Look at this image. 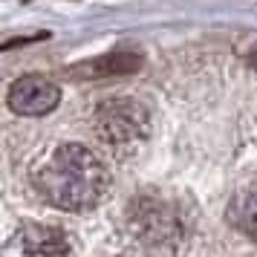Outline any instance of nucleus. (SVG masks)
Listing matches in <instances>:
<instances>
[{"label": "nucleus", "mask_w": 257, "mask_h": 257, "mask_svg": "<svg viewBox=\"0 0 257 257\" xmlns=\"http://www.w3.org/2000/svg\"><path fill=\"white\" fill-rule=\"evenodd\" d=\"M61 101V90L47 75H24L9 87V107L18 116H47Z\"/></svg>", "instance_id": "nucleus-4"}, {"label": "nucleus", "mask_w": 257, "mask_h": 257, "mask_svg": "<svg viewBox=\"0 0 257 257\" xmlns=\"http://www.w3.org/2000/svg\"><path fill=\"white\" fill-rule=\"evenodd\" d=\"M44 38H49L47 32H35V35H26V38H9L3 44V49H15V47H21V44H32V41H44Z\"/></svg>", "instance_id": "nucleus-8"}, {"label": "nucleus", "mask_w": 257, "mask_h": 257, "mask_svg": "<svg viewBox=\"0 0 257 257\" xmlns=\"http://www.w3.org/2000/svg\"><path fill=\"white\" fill-rule=\"evenodd\" d=\"M110 174L84 145H61L35 171L38 194L64 211H87L104 197Z\"/></svg>", "instance_id": "nucleus-1"}, {"label": "nucleus", "mask_w": 257, "mask_h": 257, "mask_svg": "<svg viewBox=\"0 0 257 257\" xmlns=\"http://www.w3.org/2000/svg\"><path fill=\"white\" fill-rule=\"evenodd\" d=\"M145 64L142 52L136 49H113L107 55H98L93 61H84L78 67H72L75 78H113V75H130Z\"/></svg>", "instance_id": "nucleus-6"}, {"label": "nucleus", "mask_w": 257, "mask_h": 257, "mask_svg": "<svg viewBox=\"0 0 257 257\" xmlns=\"http://www.w3.org/2000/svg\"><path fill=\"white\" fill-rule=\"evenodd\" d=\"M130 228L151 245L179 243L185 234V220L176 205L156 197H142L130 205Z\"/></svg>", "instance_id": "nucleus-3"}, {"label": "nucleus", "mask_w": 257, "mask_h": 257, "mask_svg": "<svg viewBox=\"0 0 257 257\" xmlns=\"http://www.w3.org/2000/svg\"><path fill=\"white\" fill-rule=\"evenodd\" d=\"M6 257H72L70 237L52 225H26L15 234Z\"/></svg>", "instance_id": "nucleus-5"}, {"label": "nucleus", "mask_w": 257, "mask_h": 257, "mask_svg": "<svg viewBox=\"0 0 257 257\" xmlns=\"http://www.w3.org/2000/svg\"><path fill=\"white\" fill-rule=\"evenodd\" d=\"M93 127L101 142L121 148V145H133L148 136L151 116H148L145 104L133 101V98H110L104 104H98L93 116Z\"/></svg>", "instance_id": "nucleus-2"}, {"label": "nucleus", "mask_w": 257, "mask_h": 257, "mask_svg": "<svg viewBox=\"0 0 257 257\" xmlns=\"http://www.w3.org/2000/svg\"><path fill=\"white\" fill-rule=\"evenodd\" d=\"M228 222L248 237H257V179L245 182L228 202Z\"/></svg>", "instance_id": "nucleus-7"}]
</instances>
